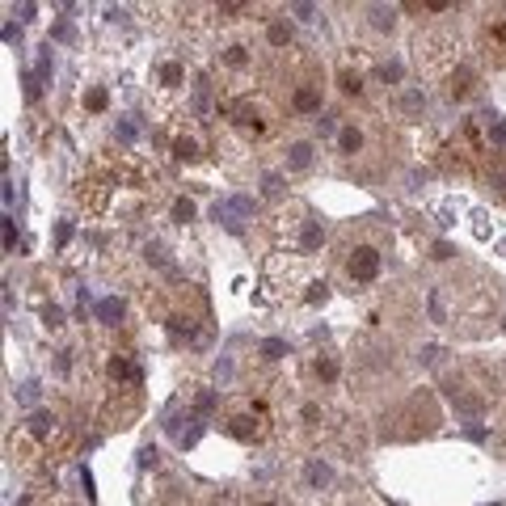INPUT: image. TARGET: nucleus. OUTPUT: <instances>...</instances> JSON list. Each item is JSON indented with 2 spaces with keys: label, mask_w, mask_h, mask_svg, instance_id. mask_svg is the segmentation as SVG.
<instances>
[{
  "label": "nucleus",
  "mask_w": 506,
  "mask_h": 506,
  "mask_svg": "<svg viewBox=\"0 0 506 506\" xmlns=\"http://www.w3.org/2000/svg\"><path fill=\"white\" fill-rule=\"evenodd\" d=\"M114 135H119L123 143H135V135H139V123H135V114H127V119H119V127H114Z\"/></svg>",
  "instance_id": "4be33fe9"
},
{
  "label": "nucleus",
  "mask_w": 506,
  "mask_h": 506,
  "mask_svg": "<svg viewBox=\"0 0 506 506\" xmlns=\"http://www.w3.org/2000/svg\"><path fill=\"white\" fill-rule=\"evenodd\" d=\"M194 114H198V119L211 114V85H207V80H194Z\"/></svg>",
  "instance_id": "f3484780"
},
{
  "label": "nucleus",
  "mask_w": 506,
  "mask_h": 506,
  "mask_svg": "<svg viewBox=\"0 0 506 506\" xmlns=\"http://www.w3.org/2000/svg\"><path fill=\"white\" fill-rule=\"evenodd\" d=\"M85 106L89 110H106V89H89L85 93Z\"/></svg>",
  "instance_id": "7c9ffc66"
},
{
  "label": "nucleus",
  "mask_w": 506,
  "mask_h": 506,
  "mask_svg": "<svg viewBox=\"0 0 506 506\" xmlns=\"http://www.w3.org/2000/svg\"><path fill=\"white\" fill-rule=\"evenodd\" d=\"M139 464H157V447H143L139 451Z\"/></svg>",
  "instance_id": "e433bc0d"
},
{
  "label": "nucleus",
  "mask_w": 506,
  "mask_h": 506,
  "mask_svg": "<svg viewBox=\"0 0 506 506\" xmlns=\"http://www.w3.org/2000/svg\"><path fill=\"white\" fill-rule=\"evenodd\" d=\"M325 287H329V283H325V279H313V283H308V291H304V299H308V304H321V299H325V295H329V291H325Z\"/></svg>",
  "instance_id": "bb28decb"
},
{
  "label": "nucleus",
  "mask_w": 506,
  "mask_h": 506,
  "mask_svg": "<svg viewBox=\"0 0 506 506\" xmlns=\"http://www.w3.org/2000/svg\"><path fill=\"white\" fill-rule=\"evenodd\" d=\"M42 321H46V329H60V325H64V313H60V308H46Z\"/></svg>",
  "instance_id": "473e14b6"
},
{
  "label": "nucleus",
  "mask_w": 506,
  "mask_h": 506,
  "mask_svg": "<svg viewBox=\"0 0 506 506\" xmlns=\"http://www.w3.org/2000/svg\"><path fill=\"white\" fill-rule=\"evenodd\" d=\"M283 354H287V342H279V338H270V342H262V359H283Z\"/></svg>",
  "instance_id": "a878e982"
},
{
  "label": "nucleus",
  "mask_w": 506,
  "mask_h": 506,
  "mask_svg": "<svg viewBox=\"0 0 506 506\" xmlns=\"http://www.w3.org/2000/svg\"><path fill=\"white\" fill-rule=\"evenodd\" d=\"M380 80H401V64H384L380 68Z\"/></svg>",
  "instance_id": "f704fd0d"
},
{
  "label": "nucleus",
  "mask_w": 506,
  "mask_h": 506,
  "mask_svg": "<svg viewBox=\"0 0 506 506\" xmlns=\"http://www.w3.org/2000/svg\"><path fill=\"white\" fill-rule=\"evenodd\" d=\"M304 477H308V485H313V489H321V485H329V481H333L329 464H321V460H308V469H304Z\"/></svg>",
  "instance_id": "a211bd4d"
},
{
  "label": "nucleus",
  "mask_w": 506,
  "mask_h": 506,
  "mask_svg": "<svg viewBox=\"0 0 506 506\" xmlns=\"http://www.w3.org/2000/svg\"><path fill=\"white\" fill-rule=\"evenodd\" d=\"M321 245H325L321 220H304V224H299V253H317Z\"/></svg>",
  "instance_id": "9d476101"
},
{
  "label": "nucleus",
  "mask_w": 506,
  "mask_h": 506,
  "mask_svg": "<svg viewBox=\"0 0 506 506\" xmlns=\"http://www.w3.org/2000/svg\"><path fill=\"white\" fill-rule=\"evenodd\" d=\"M220 64L228 68V72H241V68H249V46H241V42H232L224 55H220Z\"/></svg>",
  "instance_id": "2eb2a0df"
},
{
  "label": "nucleus",
  "mask_w": 506,
  "mask_h": 506,
  "mask_svg": "<svg viewBox=\"0 0 506 506\" xmlns=\"http://www.w3.org/2000/svg\"><path fill=\"white\" fill-rule=\"evenodd\" d=\"M216 220H220L224 228L241 232V224H245V220H253V198H245V194H232V198L216 202Z\"/></svg>",
  "instance_id": "20e7f679"
},
{
  "label": "nucleus",
  "mask_w": 506,
  "mask_h": 506,
  "mask_svg": "<svg viewBox=\"0 0 506 506\" xmlns=\"http://www.w3.org/2000/svg\"><path fill=\"white\" fill-rule=\"evenodd\" d=\"M392 21H396V9H384V5L372 9V26L376 30H392Z\"/></svg>",
  "instance_id": "b1692460"
},
{
  "label": "nucleus",
  "mask_w": 506,
  "mask_h": 506,
  "mask_svg": "<svg viewBox=\"0 0 506 506\" xmlns=\"http://www.w3.org/2000/svg\"><path fill=\"white\" fill-rule=\"evenodd\" d=\"M308 165H313V143H308V139L291 143V148H287V169L299 173V169H308Z\"/></svg>",
  "instance_id": "f8f14e48"
},
{
  "label": "nucleus",
  "mask_w": 506,
  "mask_h": 506,
  "mask_svg": "<svg viewBox=\"0 0 506 506\" xmlns=\"http://www.w3.org/2000/svg\"><path fill=\"white\" fill-rule=\"evenodd\" d=\"M502 253H506V241H502Z\"/></svg>",
  "instance_id": "58836bf2"
},
{
  "label": "nucleus",
  "mask_w": 506,
  "mask_h": 506,
  "mask_svg": "<svg viewBox=\"0 0 506 506\" xmlns=\"http://www.w3.org/2000/svg\"><path fill=\"white\" fill-rule=\"evenodd\" d=\"M291 13H299L304 21H313V17H317V9H313V5H291Z\"/></svg>",
  "instance_id": "c9c22d12"
},
{
  "label": "nucleus",
  "mask_w": 506,
  "mask_h": 506,
  "mask_svg": "<svg viewBox=\"0 0 506 506\" xmlns=\"http://www.w3.org/2000/svg\"><path fill=\"white\" fill-rule=\"evenodd\" d=\"M447 396H451V405H455V410H460V414H469V418H477V414L485 410V396H481V392H469L464 384H460V388H455V384H447Z\"/></svg>",
  "instance_id": "0eeeda50"
},
{
  "label": "nucleus",
  "mask_w": 506,
  "mask_h": 506,
  "mask_svg": "<svg viewBox=\"0 0 506 506\" xmlns=\"http://www.w3.org/2000/svg\"><path fill=\"white\" fill-rule=\"evenodd\" d=\"M224 430H228L232 439H241V443H258V439L266 435L262 410H245V414H232V418L224 422Z\"/></svg>",
  "instance_id": "7ed1b4c3"
},
{
  "label": "nucleus",
  "mask_w": 506,
  "mask_h": 506,
  "mask_svg": "<svg viewBox=\"0 0 506 506\" xmlns=\"http://www.w3.org/2000/svg\"><path fill=\"white\" fill-rule=\"evenodd\" d=\"M106 372H110V380H114L119 388H123V384H139V367L127 359V354H119V350H114V359H110Z\"/></svg>",
  "instance_id": "1a4fd4ad"
},
{
  "label": "nucleus",
  "mask_w": 506,
  "mask_h": 506,
  "mask_svg": "<svg viewBox=\"0 0 506 506\" xmlns=\"http://www.w3.org/2000/svg\"><path fill=\"white\" fill-rule=\"evenodd\" d=\"M194 410H198V414H202V418H207V414H211V410H216V392H211V388H202V392H198V396H194Z\"/></svg>",
  "instance_id": "393cba45"
},
{
  "label": "nucleus",
  "mask_w": 506,
  "mask_h": 506,
  "mask_svg": "<svg viewBox=\"0 0 506 506\" xmlns=\"http://www.w3.org/2000/svg\"><path fill=\"white\" fill-rule=\"evenodd\" d=\"M232 123L245 135H262L270 127V106H266L262 97H241L236 106H232Z\"/></svg>",
  "instance_id": "f257e3e1"
},
{
  "label": "nucleus",
  "mask_w": 506,
  "mask_h": 506,
  "mask_svg": "<svg viewBox=\"0 0 506 506\" xmlns=\"http://www.w3.org/2000/svg\"><path fill=\"white\" fill-rule=\"evenodd\" d=\"M173 216H177V224H190V220H194V202H190V198H177V202H173Z\"/></svg>",
  "instance_id": "c85d7f7f"
},
{
  "label": "nucleus",
  "mask_w": 506,
  "mask_h": 506,
  "mask_svg": "<svg viewBox=\"0 0 506 506\" xmlns=\"http://www.w3.org/2000/svg\"><path fill=\"white\" fill-rule=\"evenodd\" d=\"M291 106H295L299 114H321V85H313V80L295 85V93H291Z\"/></svg>",
  "instance_id": "423d86ee"
},
{
  "label": "nucleus",
  "mask_w": 506,
  "mask_h": 506,
  "mask_svg": "<svg viewBox=\"0 0 506 506\" xmlns=\"http://www.w3.org/2000/svg\"><path fill=\"white\" fill-rule=\"evenodd\" d=\"M346 274L354 283H376V274H380V249L376 245H354L350 258H346Z\"/></svg>",
  "instance_id": "f03ea898"
},
{
  "label": "nucleus",
  "mask_w": 506,
  "mask_h": 506,
  "mask_svg": "<svg viewBox=\"0 0 506 506\" xmlns=\"http://www.w3.org/2000/svg\"><path fill=\"white\" fill-rule=\"evenodd\" d=\"M106 198H110V182H101V177H89V182H76V202L85 211H106Z\"/></svg>",
  "instance_id": "39448f33"
},
{
  "label": "nucleus",
  "mask_w": 506,
  "mask_h": 506,
  "mask_svg": "<svg viewBox=\"0 0 506 506\" xmlns=\"http://www.w3.org/2000/svg\"><path fill=\"white\" fill-rule=\"evenodd\" d=\"M317 376L321 380H338V359H329V354H325V359H317Z\"/></svg>",
  "instance_id": "c756f323"
},
{
  "label": "nucleus",
  "mask_w": 506,
  "mask_h": 506,
  "mask_svg": "<svg viewBox=\"0 0 506 506\" xmlns=\"http://www.w3.org/2000/svg\"><path fill=\"white\" fill-rule=\"evenodd\" d=\"M430 317L443 321V291H430Z\"/></svg>",
  "instance_id": "72a5a7b5"
},
{
  "label": "nucleus",
  "mask_w": 506,
  "mask_h": 506,
  "mask_svg": "<svg viewBox=\"0 0 506 506\" xmlns=\"http://www.w3.org/2000/svg\"><path fill=\"white\" fill-rule=\"evenodd\" d=\"M173 157H177V161H198L202 148H198L194 135H177V139H173Z\"/></svg>",
  "instance_id": "dca6fc26"
},
{
  "label": "nucleus",
  "mask_w": 506,
  "mask_h": 506,
  "mask_svg": "<svg viewBox=\"0 0 506 506\" xmlns=\"http://www.w3.org/2000/svg\"><path fill=\"white\" fill-rule=\"evenodd\" d=\"M143 253H148V262H157V266H169V258H165V245H148Z\"/></svg>",
  "instance_id": "2f4dec72"
},
{
  "label": "nucleus",
  "mask_w": 506,
  "mask_h": 506,
  "mask_svg": "<svg viewBox=\"0 0 506 506\" xmlns=\"http://www.w3.org/2000/svg\"><path fill=\"white\" fill-rule=\"evenodd\" d=\"M422 106H426L422 89H405V93H401V110H405V114H422Z\"/></svg>",
  "instance_id": "aec40b11"
},
{
  "label": "nucleus",
  "mask_w": 506,
  "mask_h": 506,
  "mask_svg": "<svg viewBox=\"0 0 506 506\" xmlns=\"http://www.w3.org/2000/svg\"><path fill=\"white\" fill-rule=\"evenodd\" d=\"M119 317H123V299L119 295H106V299L97 304V321L101 325H119Z\"/></svg>",
  "instance_id": "4468645a"
},
{
  "label": "nucleus",
  "mask_w": 506,
  "mask_h": 506,
  "mask_svg": "<svg viewBox=\"0 0 506 506\" xmlns=\"http://www.w3.org/2000/svg\"><path fill=\"white\" fill-rule=\"evenodd\" d=\"M485 177H489V186L506 198V161H489V169H485Z\"/></svg>",
  "instance_id": "412c9836"
},
{
  "label": "nucleus",
  "mask_w": 506,
  "mask_h": 506,
  "mask_svg": "<svg viewBox=\"0 0 506 506\" xmlns=\"http://www.w3.org/2000/svg\"><path fill=\"white\" fill-rule=\"evenodd\" d=\"M157 80H161V93H173V89L186 85V68L177 60H161L157 64Z\"/></svg>",
  "instance_id": "6e6552de"
},
{
  "label": "nucleus",
  "mask_w": 506,
  "mask_h": 506,
  "mask_svg": "<svg viewBox=\"0 0 506 506\" xmlns=\"http://www.w3.org/2000/svg\"><path fill=\"white\" fill-rule=\"evenodd\" d=\"M262 194H266V198H279V194H283V177H279V173H266V177H262Z\"/></svg>",
  "instance_id": "cd10ccee"
},
{
  "label": "nucleus",
  "mask_w": 506,
  "mask_h": 506,
  "mask_svg": "<svg viewBox=\"0 0 506 506\" xmlns=\"http://www.w3.org/2000/svg\"><path fill=\"white\" fill-rule=\"evenodd\" d=\"M469 89H473V68H469V64H455L451 76H447V93H451V97H464Z\"/></svg>",
  "instance_id": "9b49d317"
},
{
  "label": "nucleus",
  "mask_w": 506,
  "mask_h": 506,
  "mask_svg": "<svg viewBox=\"0 0 506 506\" xmlns=\"http://www.w3.org/2000/svg\"><path fill=\"white\" fill-rule=\"evenodd\" d=\"M338 85H342L346 93H354V97H359V93H363V76H359V72H350V68H342V76H338Z\"/></svg>",
  "instance_id": "5701e85b"
},
{
  "label": "nucleus",
  "mask_w": 506,
  "mask_h": 506,
  "mask_svg": "<svg viewBox=\"0 0 506 506\" xmlns=\"http://www.w3.org/2000/svg\"><path fill=\"white\" fill-rule=\"evenodd\" d=\"M266 38H270V46H287V42H291V26H287L283 17H274V21L266 26Z\"/></svg>",
  "instance_id": "6ab92c4d"
},
{
  "label": "nucleus",
  "mask_w": 506,
  "mask_h": 506,
  "mask_svg": "<svg viewBox=\"0 0 506 506\" xmlns=\"http://www.w3.org/2000/svg\"><path fill=\"white\" fill-rule=\"evenodd\" d=\"M262 506H279V502H262Z\"/></svg>",
  "instance_id": "4c0bfd02"
},
{
  "label": "nucleus",
  "mask_w": 506,
  "mask_h": 506,
  "mask_svg": "<svg viewBox=\"0 0 506 506\" xmlns=\"http://www.w3.org/2000/svg\"><path fill=\"white\" fill-rule=\"evenodd\" d=\"M359 148H363V131L359 127H342L338 131V152H342V157H354Z\"/></svg>",
  "instance_id": "ddd939ff"
}]
</instances>
